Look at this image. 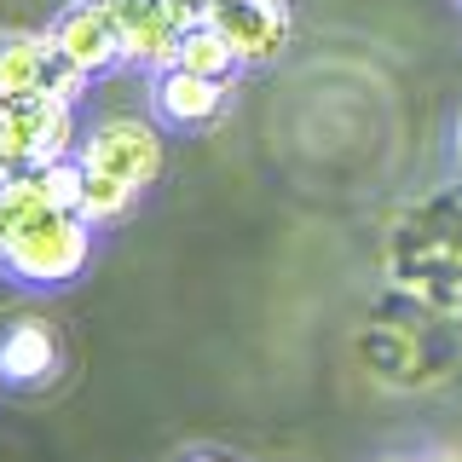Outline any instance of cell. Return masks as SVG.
<instances>
[{
  "label": "cell",
  "instance_id": "6da1fadb",
  "mask_svg": "<svg viewBox=\"0 0 462 462\" xmlns=\"http://www.w3.org/2000/svg\"><path fill=\"white\" fill-rule=\"evenodd\" d=\"M93 260V226L69 208H35L0 226V272L23 289H64Z\"/></svg>",
  "mask_w": 462,
  "mask_h": 462
},
{
  "label": "cell",
  "instance_id": "7a4b0ae2",
  "mask_svg": "<svg viewBox=\"0 0 462 462\" xmlns=\"http://www.w3.org/2000/svg\"><path fill=\"white\" fill-rule=\"evenodd\" d=\"M76 151H81L76 105H64L52 93L0 98V185L18 180V173L47 168V162H64Z\"/></svg>",
  "mask_w": 462,
  "mask_h": 462
},
{
  "label": "cell",
  "instance_id": "3957f363",
  "mask_svg": "<svg viewBox=\"0 0 462 462\" xmlns=\"http://www.w3.org/2000/svg\"><path fill=\"white\" fill-rule=\"evenodd\" d=\"M76 156L87 168H105V173H116V180L139 185V191L162 180V162H168L162 134H156L144 116H127V110H116V116H105V122L87 127Z\"/></svg>",
  "mask_w": 462,
  "mask_h": 462
},
{
  "label": "cell",
  "instance_id": "277c9868",
  "mask_svg": "<svg viewBox=\"0 0 462 462\" xmlns=\"http://www.w3.org/2000/svg\"><path fill=\"white\" fill-rule=\"evenodd\" d=\"M116 29H122V64L144 69V76H162L180 64V41L185 23L173 12V0H110Z\"/></svg>",
  "mask_w": 462,
  "mask_h": 462
},
{
  "label": "cell",
  "instance_id": "5b68a950",
  "mask_svg": "<svg viewBox=\"0 0 462 462\" xmlns=\"http://www.w3.org/2000/svg\"><path fill=\"white\" fill-rule=\"evenodd\" d=\"M231 41L243 64H272L289 41V6L283 0H208V18Z\"/></svg>",
  "mask_w": 462,
  "mask_h": 462
},
{
  "label": "cell",
  "instance_id": "8992f818",
  "mask_svg": "<svg viewBox=\"0 0 462 462\" xmlns=\"http://www.w3.org/2000/svg\"><path fill=\"white\" fill-rule=\"evenodd\" d=\"M52 41L87 76H105V69L122 64V29H116L110 0H76V6H64L52 23Z\"/></svg>",
  "mask_w": 462,
  "mask_h": 462
},
{
  "label": "cell",
  "instance_id": "52a82bcc",
  "mask_svg": "<svg viewBox=\"0 0 462 462\" xmlns=\"http://www.w3.org/2000/svg\"><path fill=\"white\" fill-rule=\"evenodd\" d=\"M226 93H231V81L197 76V69H185V64L151 76V110L162 116L168 127H208V122H220Z\"/></svg>",
  "mask_w": 462,
  "mask_h": 462
},
{
  "label": "cell",
  "instance_id": "ba28073f",
  "mask_svg": "<svg viewBox=\"0 0 462 462\" xmlns=\"http://www.w3.org/2000/svg\"><path fill=\"white\" fill-rule=\"evenodd\" d=\"M58 370V336L47 318H18L0 329V382L6 387H41Z\"/></svg>",
  "mask_w": 462,
  "mask_h": 462
},
{
  "label": "cell",
  "instance_id": "9c48e42d",
  "mask_svg": "<svg viewBox=\"0 0 462 462\" xmlns=\"http://www.w3.org/2000/svg\"><path fill=\"white\" fill-rule=\"evenodd\" d=\"M52 58H58L52 29L47 35H35V29H6V35H0V98L47 93Z\"/></svg>",
  "mask_w": 462,
  "mask_h": 462
},
{
  "label": "cell",
  "instance_id": "30bf717a",
  "mask_svg": "<svg viewBox=\"0 0 462 462\" xmlns=\"http://www.w3.org/2000/svg\"><path fill=\"white\" fill-rule=\"evenodd\" d=\"M134 202H139V185H127V180H116V173L105 168H87V191H81V220L87 226H122L127 214H134Z\"/></svg>",
  "mask_w": 462,
  "mask_h": 462
},
{
  "label": "cell",
  "instance_id": "8fae6325",
  "mask_svg": "<svg viewBox=\"0 0 462 462\" xmlns=\"http://www.w3.org/2000/svg\"><path fill=\"white\" fill-rule=\"evenodd\" d=\"M180 64H185V69H197V76L231 81V76L243 69V58L231 52V41H226L214 23H197V29H185V41H180Z\"/></svg>",
  "mask_w": 462,
  "mask_h": 462
},
{
  "label": "cell",
  "instance_id": "7c38bea8",
  "mask_svg": "<svg viewBox=\"0 0 462 462\" xmlns=\"http://www.w3.org/2000/svg\"><path fill=\"white\" fill-rule=\"evenodd\" d=\"M428 462H462V451H433Z\"/></svg>",
  "mask_w": 462,
  "mask_h": 462
},
{
  "label": "cell",
  "instance_id": "4fadbf2b",
  "mask_svg": "<svg viewBox=\"0 0 462 462\" xmlns=\"http://www.w3.org/2000/svg\"><path fill=\"white\" fill-rule=\"evenodd\" d=\"M185 462H226V457H208V451H202V457H185Z\"/></svg>",
  "mask_w": 462,
  "mask_h": 462
},
{
  "label": "cell",
  "instance_id": "5bb4252c",
  "mask_svg": "<svg viewBox=\"0 0 462 462\" xmlns=\"http://www.w3.org/2000/svg\"><path fill=\"white\" fill-rule=\"evenodd\" d=\"M457 168H462V122H457Z\"/></svg>",
  "mask_w": 462,
  "mask_h": 462
},
{
  "label": "cell",
  "instance_id": "9a60e30c",
  "mask_svg": "<svg viewBox=\"0 0 462 462\" xmlns=\"http://www.w3.org/2000/svg\"><path fill=\"white\" fill-rule=\"evenodd\" d=\"M382 462H404V457H382Z\"/></svg>",
  "mask_w": 462,
  "mask_h": 462
},
{
  "label": "cell",
  "instance_id": "2e32d148",
  "mask_svg": "<svg viewBox=\"0 0 462 462\" xmlns=\"http://www.w3.org/2000/svg\"><path fill=\"white\" fill-rule=\"evenodd\" d=\"M197 6H208V0H197Z\"/></svg>",
  "mask_w": 462,
  "mask_h": 462
},
{
  "label": "cell",
  "instance_id": "e0dca14e",
  "mask_svg": "<svg viewBox=\"0 0 462 462\" xmlns=\"http://www.w3.org/2000/svg\"><path fill=\"white\" fill-rule=\"evenodd\" d=\"M0 387H6V382H0Z\"/></svg>",
  "mask_w": 462,
  "mask_h": 462
}]
</instances>
